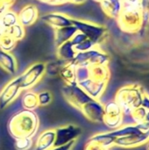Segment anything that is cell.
Segmentation results:
<instances>
[{
    "label": "cell",
    "instance_id": "1",
    "mask_svg": "<svg viewBox=\"0 0 149 150\" xmlns=\"http://www.w3.org/2000/svg\"><path fill=\"white\" fill-rule=\"evenodd\" d=\"M40 119L34 111L22 109L14 113L8 120L7 130L15 140L19 138H32L38 132Z\"/></svg>",
    "mask_w": 149,
    "mask_h": 150
},
{
    "label": "cell",
    "instance_id": "2",
    "mask_svg": "<svg viewBox=\"0 0 149 150\" xmlns=\"http://www.w3.org/2000/svg\"><path fill=\"white\" fill-rule=\"evenodd\" d=\"M145 94L144 89L140 84H126L118 90L114 100L121 107L123 113H130L141 106Z\"/></svg>",
    "mask_w": 149,
    "mask_h": 150
},
{
    "label": "cell",
    "instance_id": "3",
    "mask_svg": "<svg viewBox=\"0 0 149 150\" xmlns=\"http://www.w3.org/2000/svg\"><path fill=\"white\" fill-rule=\"evenodd\" d=\"M116 21L121 31L127 33H138L143 26V17L140 5L123 3V10Z\"/></svg>",
    "mask_w": 149,
    "mask_h": 150
},
{
    "label": "cell",
    "instance_id": "4",
    "mask_svg": "<svg viewBox=\"0 0 149 150\" xmlns=\"http://www.w3.org/2000/svg\"><path fill=\"white\" fill-rule=\"evenodd\" d=\"M76 68V67H87L90 68L91 66L96 65H109L110 56L100 48L99 46H96L95 47L85 51L76 53L75 58L70 62Z\"/></svg>",
    "mask_w": 149,
    "mask_h": 150
},
{
    "label": "cell",
    "instance_id": "5",
    "mask_svg": "<svg viewBox=\"0 0 149 150\" xmlns=\"http://www.w3.org/2000/svg\"><path fill=\"white\" fill-rule=\"evenodd\" d=\"M72 24L78 32L83 33L96 46H99L103 43L107 36V29L105 25L74 18L72 19Z\"/></svg>",
    "mask_w": 149,
    "mask_h": 150
},
{
    "label": "cell",
    "instance_id": "6",
    "mask_svg": "<svg viewBox=\"0 0 149 150\" xmlns=\"http://www.w3.org/2000/svg\"><path fill=\"white\" fill-rule=\"evenodd\" d=\"M46 67L45 62H34L18 76L21 90L28 91L35 86L46 74Z\"/></svg>",
    "mask_w": 149,
    "mask_h": 150
},
{
    "label": "cell",
    "instance_id": "7",
    "mask_svg": "<svg viewBox=\"0 0 149 150\" xmlns=\"http://www.w3.org/2000/svg\"><path fill=\"white\" fill-rule=\"evenodd\" d=\"M61 94L64 99L76 109L81 108L90 101L93 100L79 85L76 84H64L61 89Z\"/></svg>",
    "mask_w": 149,
    "mask_h": 150
},
{
    "label": "cell",
    "instance_id": "8",
    "mask_svg": "<svg viewBox=\"0 0 149 150\" xmlns=\"http://www.w3.org/2000/svg\"><path fill=\"white\" fill-rule=\"evenodd\" d=\"M105 105L104 124L112 130L123 126V111L115 100L107 102Z\"/></svg>",
    "mask_w": 149,
    "mask_h": 150
},
{
    "label": "cell",
    "instance_id": "9",
    "mask_svg": "<svg viewBox=\"0 0 149 150\" xmlns=\"http://www.w3.org/2000/svg\"><path fill=\"white\" fill-rule=\"evenodd\" d=\"M22 90L20 87L18 76L14 77L7 83L0 91V110L5 109L20 95Z\"/></svg>",
    "mask_w": 149,
    "mask_h": 150
},
{
    "label": "cell",
    "instance_id": "10",
    "mask_svg": "<svg viewBox=\"0 0 149 150\" xmlns=\"http://www.w3.org/2000/svg\"><path fill=\"white\" fill-rule=\"evenodd\" d=\"M82 134V128L75 125H66L55 128V141L54 147L62 146L76 141Z\"/></svg>",
    "mask_w": 149,
    "mask_h": 150
},
{
    "label": "cell",
    "instance_id": "11",
    "mask_svg": "<svg viewBox=\"0 0 149 150\" xmlns=\"http://www.w3.org/2000/svg\"><path fill=\"white\" fill-rule=\"evenodd\" d=\"M84 117L93 123H104L105 105L100 100L93 99L85 104L80 110Z\"/></svg>",
    "mask_w": 149,
    "mask_h": 150
},
{
    "label": "cell",
    "instance_id": "12",
    "mask_svg": "<svg viewBox=\"0 0 149 150\" xmlns=\"http://www.w3.org/2000/svg\"><path fill=\"white\" fill-rule=\"evenodd\" d=\"M148 142V133L139 132L116 139L114 142V146L124 148V149H132V148L140 147L143 144H147Z\"/></svg>",
    "mask_w": 149,
    "mask_h": 150
},
{
    "label": "cell",
    "instance_id": "13",
    "mask_svg": "<svg viewBox=\"0 0 149 150\" xmlns=\"http://www.w3.org/2000/svg\"><path fill=\"white\" fill-rule=\"evenodd\" d=\"M40 19L54 30L73 25V18L61 12H47L42 15Z\"/></svg>",
    "mask_w": 149,
    "mask_h": 150
},
{
    "label": "cell",
    "instance_id": "14",
    "mask_svg": "<svg viewBox=\"0 0 149 150\" xmlns=\"http://www.w3.org/2000/svg\"><path fill=\"white\" fill-rule=\"evenodd\" d=\"M108 83L105 82H97L90 78H88L84 81L79 82L78 85L93 99L99 100L100 98L105 93L107 88Z\"/></svg>",
    "mask_w": 149,
    "mask_h": 150
},
{
    "label": "cell",
    "instance_id": "15",
    "mask_svg": "<svg viewBox=\"0 0 149 150\" xmlns=\"http://www.w3.org/2000/svg\"><path fill=\"white\" fill-rule=\"evenodd\" d=\"M39 18V11L34 4H25L18 13V23L24 27L33 25Z\"/></svg>",
    "mask_w": 149,
    "mask_h": 150
},
{
    "label": "cell",
    "instance_id": "16",
    "mask_svg": "<svg viewBox=\"0 0 149 150\" xmlns=\"http://www.w3.org/2000/svg\"><path fill=\"white\" fill-rule=\"evenodd\" d=\"M99 4L104 13L113 19H117L123 10L121 0H102Z\"/></svg>",
    "mask_w": 149,
    "mask_h": 150
},
{
    "label": "cell",
    "instance_id": "17",
    "mask_svg": "<svg viewBox=\"0 0 149 150\" xmlns=\"http://www.w3.org/2000/svg\"><path fill=\"white\" fill-rule=\"evenodd\" d=\"M55 141V129L50 128L43 131L35 142V150H48L54 147Z\"/></svg>",
    "mask_w": 149,
    "mask_h": 150
},
{
    "label": "cell",
    "instance_id": "18",
    "mask_svg": "<svg viewBox=\"0 0 149 150\" xmlns=\"http://www.w3.org/2000/svg\"><path fill=\"white\" fill-rule=\"evenodd\" d=\"M0 68L10 75H14L18 69L16 58L11 52L0 50Z\"/></svg>",
    "mask_w": 149,
    "mask_h": 150
},
{
    "label": "cell",
    "instance_id": "19",
    "mask_svg": "<svg viewBox=\"0 0 149 150\" xmlns=\"http://www.w3.org/2000/svg\"><path fill=\"white\" fill-rule=\"evenodd\" d=\"M77 32V29L75 25H68L54 30V44L56 47L61 45L62 43L68 41L72 39L75 33Z\"/></svg>",
    "mask_w": 149,
    "mask_h": 150
},
{
    "label": "cell",
    "instance_id": "20",
    "mask_svg": "<svg viewBox=\"0 0 149 150\" xmlns=\"http://www.w3.org/2000/svg\"><path fill=\"white\" fill-rule=\"evenodd\" d=\"M76 52L75 50L74 45L70 40L62 43L61 45L56 47V55L58 59L62 60L67 62H70L76 56Z\"/></svg>",
    "mask_w": 149,
    "mask_h": 150
},
{
    "label": "cell",
    "instance_id": "21",
    "mask_svg": "<svg viewBox=\"0 0 149 150\" xmlns=\"http://www.w3.org/2000/svg\"><path fill=\"white\" fill-rule=\"evenodd\" d=\"M90 78L97 82L108 83L110 79V69L108 65H96L89 68Z\"/></svg>",
    "mask_w": 149,
    "mask_h": 150
},
{
    "label": "cell",
    "instance_id": "22",
    "mask_svg": "<svg viewBox=\"0 0 149 150\" xmlns=\"http://www.w3.org/2000/svg\"><path fill=\"white\" fill-rule=\"evenodd\" d=\"M76 68L71 63L67 62L64 66L61 69L59 76L62 79L65 84H76Z\"/></svg>",
    "mask_w": 149,
    "mask_h": 150
},
{
    "label": "cell",
    "instance_id": "23",
    "mask_svg": "<svg viewBox=\"0 0 149 150\" xmlns=\"http://www.w3.org/2000/svg\"><path fill=\"white\" fill-rule=\"evenodd\" d=\"M21 104L24 109H27V110H31V111H34L39 105V100H38V94L31 91H27L21 98Z\"/></svg>",
    "mask_w": 149,
    "mask_h": 150
},
{
    "label": "cell",
    "instance_id": "24",
    "mask_svg": "<svg viewBox=\"0 0 149 150\" xmlns=\"http://www.w3.org/2000/svg\"><path fill=\"white\" fill-rule=\"evenodd\" d=\"M18 23V13L11 10L5 11L0 18V26L6 30Z\"/></svg>",
    "mask_w": 149,
    "mask_h": 150
},
{
    "label": "cell",
    "instance_id": "25",
    "mask_svg": "<svg viewBox=\"0 0 149 150\" xmlns=\"http://www.w3.org/2000/svg\"><path fill=\"white\" fill-rule=\"evenodd\" d=\"M7 34H9L12 39H14L17 42L20 41L21 40L24 39L25 35V27H24L22 25L19 23L11 26L6 30Z\"/></svg>",
    "mask_w": 149,
    "mask_h": 150
},
{
    "label": "cell",
    "instance_id": "26",
    "mask_svg": "<svg viewBox=\"0 0 149 150\" xmlns=\"http://www.w3.org/2000/svg\"><path fill=\"white\" fill-rule=\"evenodd\" d=\"M17 45V41L12 39L7 33L1 38L0 40V50L4 52L12 51Z\"/></svg>",
    "mask_w": 149,
    "mask_h": 150
},
{
    "label": "cell",
    "instance_id": "27",
    "mask_svg": "<svg viewBox=\"0 0 149 150\" xmlns=\"http://www.w3.org/2000/svg\"><path fill=\"white\" fill-rule=\"evenodd\" d=\"M65 63H67V62H64L60 59H58L57 62H50L49 64H47L46 73H47L50 76H59L60 70L64 66Z\"/></svg>",
    "mask_w": 149,
    "mask_h": 150
},
{
    "label": "cell",
    "instance_id": "28",
    "mask_svg": "<svg viewBox=\"0 0 149 150\" xmlns=\"http://www.w3.org/2000/svg\"><path fill=\"white\" fill-rule=\"evenodd\" d=\"M33 144L32 138H19L15 139L14 148L16 150H29Z\"/></svg>",
    "mask_w": 149,
    "mask_h": 150
},
{
    "label": "cell",
    "instance_id": "29",
    "mask_svg": "<svg viewBox=\"0 0 149 150\" xmlns=\"http://www.w3.org/2000/svg\"><path fill=\"white\" fill-rule=\"evenodd\" d=\"M149 110H148L147 108L143 107V106H140L138 107L137 109H135L134 111H133L131 113L135 120V123L136 124H140V123H142L144 122L145 120V118L148 114Z\"/></svg>",
    "mask_w": 149,
    "mask_h": 150
},
{
    "label": "cell",
    "instance_id": "30",
    "mask_svg": "<svg viewBox=\"0 0 149 150\" xmlns=\"http://www.w3.org/2000/svg\"><path fill=\"white\" fill-rule=\"evenodd\" d=\"M38 94V100H39V105L40 106H46L49 105L52 101V94L48 91H40Z\"/></svg>",
    "mask_w": 149,
    "mask_h": 150
},
{
    "label": "cell",
    "instance_id": "31",
    "mask_svg": "<svg viewBox=\"0 0 149 150\" xmlns=\"http://www.w3.org/2000/svg\"><path fill=\"white\" fill-rule=\"evenodd\" d=\"M76 76L77 83L79 82L84 81L90 78V69L87 67H76Z\"/></svg>",
    "mask_w": 149,
    "mask_h": 150
},
{
    "label": "cell",
    "instance_id": "32",
    "mask_svg": "<svg viewBox=\"0 0 149 150\" xmlns=\"http://www.w3.org/2000/svg\"><path fill=\"white\" fill-rule=\"evenodd\" d=\"M96 45L89 39H86L84 41L81 42L80 44L76 45V46H74L75 47V50L76 53H80V52H85V51H88L93 47H95Z\"/></svg>",
    "mask_w": 149,
    "mask_h": 150
},
{
    "label": "cell",
    "instance_id": "33",
    "mask_svg": "<svg viewBox=\"0 0 149 150\" xmlns=\"http://www.w3.org/2000/svg\"><path fill=\"white\" fill-rule=\"evenodd\" d=\"M84 150H110L109 149L105 148V146H103L102 144L96 142H90L88 141L85 147Z\"/></svg>",
    "mask_w": 149,
    "mask_h": 150
},
{
    "label": "cell",
    "instance_id": "34",
    "mask_svg": "<svg viewBox=\"0 0 149 150\" xmlns=\"http://www.w3.org/2000/svg\"><path fill=\"white\" fill-rule=\"evenodd\" d=\"M86 39H88V38H87L83 33L77 31V32L75 33V35L72 37V39L70 40V41L72 42V44H73L74 46H76V45L80 44L81 42L84 41Z\"/></svg>",
    "mask_w": 149,
    "mask_h": 150
},
{
    "label": "cell",
    "instance_id": "35",
    "mask_svg": "<svg viewBox=\"0 0 149 150\" xmlns=\"http://www.w3.org/2000/svg\"><path fill=\"white\" fill-rule=\"evenodd\" d=\"M76 141H73V142H70L65 145H62V146H58V147H53L51 149H49L48 150H72L73 147L75 146L76 144Z\"/></svg>",
    "mask_w": 149,
    "mask_h": 150
},
{
    "label": "cell",
    "instance_id": "36",
    "mask_svg": "<svg viewBox=\"0 0 149 150\" xmlns=\"http://www.w3.org/2000/svg\"><path fill=\"white\" fill-rule=\"evenodd\" d=\"M140 7L142 12V17L145 15L149 10V0H141L140 1Z\"/></svg>",
    "mask_w": 149,
    "mask_h": 150
},
{
    "label": "cell",
    "instance_id": "37",
    "mask_svg": "<svg viewBox=\"0 0 149 150\" xmlns=\"http://www.w3.org/2000/svg\"><path fill=\"white\" fill-rule=\"evenodd\" d=\"M11 8L7 5V4L4 0H0V16H2L5 11L10 10Z\"/></svg>",
    "mask_w": 149,
    "mask_h": 150
},
{
    "label": "cell",
    "instance_id": "38",
    "mask_svg": "<svg viewBox=\"0 0 149 150\" xmlns=\"http://www.w3.org/2000/svg\"><path fill=\"white\" fill-rule=\"evenodd\" d=\"M141 106L147 108L148 110H149V95L148 94H145L144 95V98H143V100H142V104H141Z\"/></svg>",
    "mask_w": 149,
    "mask_h": 150
},
{
    "label": "cell",
    "instance_id": "39",
    "mask_svg": "<svg viewBox=\"0 0 149 150\" xmlns=\"http://www.w3.org/2000/svg\"><path fill=\"white\" fill-rule=\"evenodd\" d=\"M66 3H69V0H53L50 4L52 5H61Z\"/></svg>",
    "mask_w": 149,
    "mask_h": 150
},
{
    "label": "cell",
    "instance_id": "40",
    "mask_svg": "<svg viewBox=\"0 0 149 150\" xmlns=\"http://www.w3.org/2000/svg\"><path fill=\"white\" fill-rule=\"evenodd\" d=\"M141 0H125L124 4H130V5H140Z\"/></svg>",
    "mask_w": 149,
    "mask_h": 150
},
{
    "label": "cell",
    "instance_id": "41",
    "mask_svg": "<svg viewBox=\"0 0 149 150\" xmlns=\"http://www.w3.org/2000/svg\"><path fill=\"white\" fill-rule=\"evenodd\" d=\"M87 0H69V3L73 4H76V5H80L83 4L86 2Z\"/></svg>",
    "mask_w": 149,
    "mask_h": 150
},
{
    "label": "cell",
    "instance_id": "42",
    "mask_svg": "<svg viewBox=\"0 0 149 150\" xmlns=\"http://www.w3.org/2000/svg\"><path fill=\"white\" fill-rule=\"evenodd\" d=\"M144 123H145V125H146L147 133H148L149 134V111H148V114H147V116H146V118H145Z\"/></svg>",
    "mask_w": 149,
    "mask_h": 150
},
{
    "label": "cell",
    "instance_id": "43",
    "mask_svg": "<svg viewBox=\"0 0 149 150\" xmlns=\"http://www.w3.org/2000/svg\"><path fill=\"white\" fill-rule=\"evenodd\" d=\"M5 33H6V29H4V28H3V27L0 26V40H1V38H2Z\"/></svg>",
    "mask_w": 149,
    "mask_h": 150
},
{
    "label": "cell",
    "instance_id": "44",
    "mask_svg": "<svg viewBox=\"0 0 149 150\" xmlns=\"http://www.w3.org/2000/svg\"><path fill=\"white\" fill-rule=\"evenodd\" d=\"M38 1L42 2V3H45V4H51V2H52L53 0H38Z\"/></svg>",
    "mask_w": 149,
    "mask_h": 150
},
{
    "label": "cell",
    "instance_id": "45",
    "mask_svg": "<svg viewBox=\"0 0 149 150\" xmlns=\"http://www.w3.org/2000/svg\"><path fill=\"white\" fill-rule=\"evenodd\" d=\"M147 150H149V142L147 143Z\"/></svg>",
    "mask_w": 149,
    "mask_h": 150
},
{
    "label": "cell",
    "instance_id": "46",
    "mask_svg": "<svg viewBox=\"0 0 149 150\" xmlns=\"http://www.w3.org/2000/svg\"><path fill=\"white\" fill-rule=\"evenodd\" d=\"M93 1H95V2H98V3H100L102 0H93Z\"/></svg>",
    "mask_w": 149,
    "mask_h": 150
},
{
    "label": "cell",
    "instance_id": "47",
    "mask_svg": "<svg viewBox=\"0 0 149 150\" xmlns=\"http://www.w3.org/2000/svg\"><path fill=\"white\" fill-rule=\"evenodd\" d=\"M121 1H122V2H123V3H124V2H125V0H121Z\"/></svg>",
    "mask_w": 149,
    "mask_h": 150
},
{
    "label": "cell",
    "instance_id": "48",
    "mask_svg": "<svg viewBox=\"0 0 149 150\" xmlns=\"http://www.w3.org/2000/svg\"><path fill=\"white\" fill-rule=\"evenodd\" d=\"M0 18H1V16H0Z\"/></svg>",
    "mask_w": 149,
    "mask_h": 150
}]
</instances>
